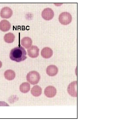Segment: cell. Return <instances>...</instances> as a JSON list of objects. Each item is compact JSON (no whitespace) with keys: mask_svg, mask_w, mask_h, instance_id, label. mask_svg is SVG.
<instances>
[{"mask_svg":"<svg viewBox=\"0 0 117 132\" xmlns=\"http://www.w3.org/2000/svg\"><path fill=\"white\" fill-rule=\"evenodd\" d=\"M26 55L25 49L20 46L12 49L10 51L9 57L12 60L20 62L24 60L27 58Z\"/></svg>","mask_w":117,"mask_h":132,"instance_id":"cell-1","label":"cell"},{"mask_svg":"<svg viewBox=\"0 0 117 132\" xmlns=\"http://www.w3.org/2000/svg\"><path fill=\"white\" fill-rule=\"evenodd\" d=\"M40 77L39 73L35 71L29 72L26 76L27 80L32 85L37 84L39 82Z\"/></svg>","mask_w":117,"mask_h":132,"instance_id":"cell-2","label":"cell"},{"mask_svg":"<svg viewBox=\"0 0 117 132\" xmlns=\"http://www.w3.org/2000/svg\"><path fill=\"white\" fill-rule=\"evenodd\" d=\"M72 17L71 14L69 12H62L59 15L58 20L62 24L67 25L71 22Z\"/></svg>","mask_w":117,"mask_h":132,"instance_id":"cell-3","label":"cell"},{"mask_svg":"<svg viewBox=\"0 0 117 132\" xmlns=\"http://www.w3.org/2000/svg\"><path fill=\"white\" fill-rule=\"evenodd\" d=\"M53 11L49 8L45 9L42 12L41 15L42 17L45 20H49L52 19L54 16Z\"/></svg>","mask_w":117,"mask_h":132,"instance_id":"cell-4","label":"cell"},{"mask_svg":"<svg viewBox=\"0 0 117 132\" xmlns=\"http://www.w3.org/2000/svg\"><path fill=\"white\" fill-rule=\"evenodd\" d=\"M12 14V10L9 7H7L2 8L0 12V16L3 18H9L11 17Z\"/></svg>","mask_w":117,"mask_h":132,"instance_id":"cell-5","label":"cell"},{"mask_svg":"<svg viewBox=\"0 0 117 132\" xmlns=\"http://www.w3.org/2000/svg\"><path fill=\"white\" fill-rule=\"evenodd\" d=\"M28 55L32 58L37 57L39 55V49L35 45H32L27 49Z\"/></svg>","mask_w":117,"mask_h":132,"instance_id":"cell-6","label":"cell"},{"mask_svg":"<svg viewBox=\"0 0 117 132\" xmlns=\"http://www.w3.org/2000/svg\"><path fill=\"white\" fill-rule=\"evenodd\" d=\"M56 89L53 86H48L45 89V94L48 97L50 98L53 97L56 95Z\"/></svg>","mask_w":117,"mask_h":132,"instance_id":"cell-7","label":"cell"},{"mask_svg":"<svg viewBox=\"0 0 117 132\" xmlns=\"http://www.w3.org/2000/svg\"><path fill=\"white\" fill-rule=\"evenodd\" d=\"M58 68L56 66L54 65L49 66L46 69L47 74L50 76H55L58 73Z\"/></svg>","mask_w":117,"mask_h":132,"instance_id":"cell-8","label":"cell"},{"mask_svg":"<svg viewBox=\"0 0 117 132\" xmlns=\"http://www.w3.org/2000/svg\"><path fill=\"white\" fill-rule=\"evenodd\" d=\"M41 54L43 57L48 58L51 57L52 55L53 51L51 48L49 47H45L41 50Z\"/></svg>","mask_w":117,"mask_h":132,"instance_id":"cell-9","label":"cell"},{"mask_svg":"<svg viewBox=\"0 0 117 132\" xmlns=\"http://www.w3.org/2000/svg\"><path fill=\"white\" fill-rule=\"evenodd\" d=\"M11 27V24L8 20H3L0 22V30L3 32L9 31Z\"/></svg>","mask_w":117,"mask_h":132,"instance_id":"cell-10","label":"cell"},{"mask_svg":"<svg viewBox=\"0 0 117 132\" xmlns=\"http://www.w3.org/2000/svg\"><path fill=\"white\" fill-rule=\"evenodd\" d=\"M77 81H73L72 82L68 85L67 91L69 94L71 96L73 97H76L77 93H76L75 88L77 86Z\"/></svg>","mask_w":117,"mask_h":132,"instance_id":"cell-11","label":"cell"},{"mask_svg":"<svg viewBox=\"0 0 117 132\" xmlns=\"http://www.w3.org/2000/svg\"><path fill=\"white\" fill-rule=\"evenodd\" d=\"M21 45L26 48H29L31 46L32 41L31 39L28 37L23 38L21 40Z\"/></svg>","mask_w":117,"mask_h":132,"instance_id":"cell-12","label":"cell"},{"mask_svg":"<svg viewBox=\"0 0 117 132\" xmlns=\"http://www.w3.org/2000/svg\"><path fill=\"white\" fill-rule=\"evenodd\" d=\"M31 94L35 97L40 96L42 93V89L38 85H35L31 88Z\"/></svg>","mask_w":117,"mask_h":132,"instance_id":"cell-13","label":"cell"},{"mask_svg":"<svg viewBox=\"0 0 117 132\" xmlns=\"http://www.w3.org/2000/svg\"><path fill=\"white\" fill-rule=\"evenodd\" d=\"M4 77L5 79L9 80L13 79L15 77V72L11 70H7L4 73Z\"/></svg>","mask_w":117,"mask_h":132,"instance_id":"cell-14","label":"cell"},{"mask_svg":"<svg viewBox=\"0 0 117 132\" xmlns=\"http://www.w3.org/2000/svg\"><path fill=\"white\" fill-rule=\"evenodd\" d=\"M15 38V35L11 33H9L5 34L4 37V39L5 42L9 43L13 42Z\"/></svg>","mask_w":117,"mask_h":132,"instance_id":"cell-15","label":"cell"},{"mask_svg":"<svg viewBox=\"0 0 117 132\" xmlns=\"http://www.w3.org/2000/svg\"><path fill=\"white\" fill-rule=\"evenodd\" d=\"M30 85L27 82L23 83L20 87V91L24 93H27L30 90Z\"/></svg>","mask_w":117,"mask_h":132,"instance_id":"cell-16","label":"cell"},{"mask_svg":"<svg viewBox=\"0 0 117 132\" xmlns=\"http://www.w3.org/2000/svg\"><path fill=\"white\" fill-rule=\"evenodd\" d=\"M2 65V62L0 61V68L1 67Z\"/></svg>","mask_w":117,"mask_h":132,"instance_id":"cell-17","label":"cell"}]
</instances>
